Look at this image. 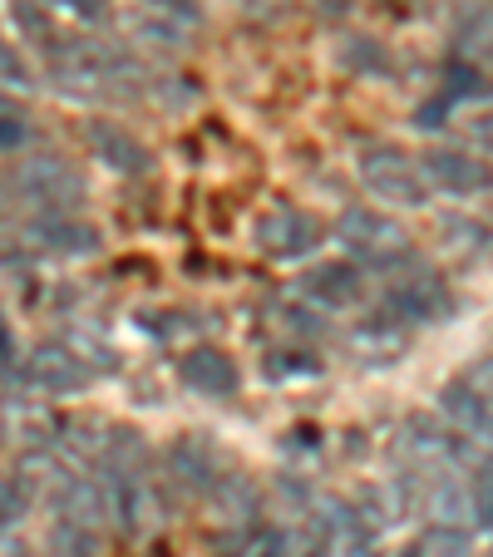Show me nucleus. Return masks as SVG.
<instances>
[{"mask_svg": "<svg viewBox=\"0 0 493 557\" xmlns=\"http://www.w3.org/2000/svg\"><path fill=\"white\" fill-rule=\"evenodd\" d=\"M15 375H21V385L30 389V395H40V400H64V395H79V389L95 385V366H89L70 341H45V346H35L30 356L21 360Z\"/></svg>", "mask_w": 493, "mask_h": 557, "instance_id": "3", "label": "nucleus"}, {"mask_svg": "<svg viewBox=\"0 0 493 557\" xmlns=\"http://www.w3.org/2000/svg\"><path fill=\"white\" fill-rule=\"evenodd\" d=\"M464 385H469L473 389V395H479V400L483 405H489V410H493V356H483V360H473V366L469 370H464Z\"/></svg>", "mask_w": 493, "mask_h": 557, "instance_id": "30", "label": "nucleus"}, {"mask_svg": "<svg viewBox=\"0 0 493 557\" xmlns=\"http://www.w3.org/2000/svg\"><path fill=\"white\" fill-rule=\"evenodd\" d=\"M360 183H366L375 198L399 202V208H424V198H430L420 158H409L405 148H390V144H375L360 153Z\"/></svg>", "mask_w": 493, "mask_h": 557, "instance_id": "5", "label": "nucleus"}, {"mask_svg": "<svg viewBox=\"0 0 493 557\" xmlns=\"http://www.w3.org/2000/svg\"><path fill=\"white\" fill-rule=\"evenodd\" d=\"M331 237L341 243V252H346L350 262L380 267V272H395V267H405L409 257H415L409 232L375 208H346L336 218V227H331Z\"/></svg>", "mask_w": 493, "mask_h": 557, "instance_id": "1", "label": "nucleus"}, {"mask_svg": "<svg viewBox=\"0 0 493 557\" xmlns=\"http://www.w3.org/2000/svg\"><path fill=\"white\" fill-rule=\"evenodd\" d=\"M242 557H292V533L286 528H267V533L247 537V553Z\"/></svg>", "mask_w": 493, "mask_h": 557, "instance_id": "28", "label": "nucleus"}, {"mask_svg": "<svg viewBox=\"0 0 493 557\" xmlns=\"http://www.w3.org/2000/svg\"><path fill=\"white\" fill-rule=\"evenodd\" d=\"M85 138H89V153H95L109 173H119V178H144V173H153V153H148L128 128L109 124V119H95V124L85 128Z\"/></svg>", "mask_w": 493, "mask_h": 557, "instance_id": "12", "label": "nucleus"}, {"mask_svg": "<svg viewBox=\"0 0 493 557\" xmlns=\"http://www.w3.org/2000/svg\"><path fill=\"white\" fill-rule=\"evenodd\" d=\"M454 45L469 64H493V0H459Z\"/></svg>", "mask_w": 493, "mask_h": 557, "instance_id": "17", "label": "nucleus"}, {"mask_svg": "<svg viewBox=\"0 0 493 557\" xmlns=\"http://www.w3.org/2000/svg\"><path fill=\"white\" fill-rule=\"evenodd\" d=\"M178 375H183V385H188L193 395H208V400H232L237 385H242L237 360H232L227 350H218V346H193L188 356L178 360Z\"/></svg>", "mask_w": 493, "mask_h": 557, "instance_id": "13", "label": "nucleus"}, {"mask_svg": "<svg viewBox=\"0 0 493 557\" xmlns=\"http://www.w3.org/2000/svg\"><path fill=\"white\" fill-rule=\"evenodd\" d=\"M346 64H356V70H380V64H385V54L375 50V40H366V35H360L356 45H346Z\"/></svg>", "mask_w": 493, "mask_h": 557, "instance_id": "32", "label": "nucleus"}, {"mask_svg": "<svg viewBox=\"0 0 493 557\" xmlns=\"http://www.w3.org/2000/svg\"><path fill=\"white\" fill-rule=\"evenodd\" d=\"M21 370V350H15V331L11 321L0 315V375H15Z\"/></svg>", "mask_w": 493, "mask_h": 557, "instance_id": "33", "label": "nucleus"}, {"mask_svg": "<svg viewBox=\"0 0 493 557\" xmlns=\"http://www.w3.org/2000/svg\"><path fill=\"white\" fill-rule=\"evenodd\" d=\"M440 410L459 434H489V424H493V410L464 385V380H449V385L440 389Z\"/></svg>", "mask_w": 493, "mask_h": 557, "instance_id": "18", "label": "nucleus"}, {"mask_svg": "<svg viewBox=\"0 0 493 557\" xmlns=\"http://www.w3.org/2000/svg\"><path fill=\"white\" fill-rule=\"evenodd\" d=\"M420 173H424V188L444 193V198H473V193L493 188L489 163L473 153H459V148H430V153H420Z\"/></svg>", "mask_w": 493, "mask_h": 557, "instance_id": "8", "label": "nucleus"}, {"mask_svg": "<svg viewBox=\"0 0 493 557\" xmlns=\"http://www.w3.org/2000/svg\"><path fill=\"white\" fill-rule=\"evenodd\" d=\"M50 553L54 557H95L99 553V533H95V528H79V523H64V518H54Z\"/></svg>", "mask_w": 493, "mask_h": 557, "instance_id": "23", "label": "nucleus"}, {"mask_svg": "<svg viewBox=\"0 0 493 557\" xmlns=\"http://www.w3.org/2000/svg\"><path fill=\"white\" fill-rule=\"evenodd\" d=\"M30 138V124H25V109L15 104L5 89H0V148H21Z\"/></svg>", "mask_w": 493, "mask_h": 557, "instance_id": "25", "label": "nucleus"}, {"mask_svg": "<svg viewBox=\"0 0 493 557\" xmlns=\"http://www.w3.org/2000/svg\"><path fill=\"white\" fill-rule=\"evenodd\" d=\"M50 508L64 523H79L99 533L104 523H114V484L99 469H64L50 484Z\"/></svg>", "mask_w": 493, "mask_h": 557, "instance_id": "4", "label": "nucleus"}, {"mask_svg": "<svg viewBox=\"0 0 493 557\" xmlns=\"http://www.w3.org/2000/svg\"><path fill=\"white\" fill-rule=\"evenodd\" d=\"M415 557H473V537L469 528H454V523H430L415 543Z\"/></svg>", "mask_w": 493, "mask_h": 557, "instance_id": "21", "label": "nucleus"}, {"mask_svg": "<svg viewBox=\"0 0 493 557\" xmlns=\"http://www.w3.org/2000/svg\"><path fill=\"white\" fill-rule=\"evenodd\" d=\"M444 114H449V104L434 99V104H424L420 114H415V128H444Z\"/></svg>", "mask_w": 493, "mask_h": 557, "instance_id": "35", "label": "nucleus"}, {"mask_svg": "<svg viewBox=\"0 0 493 557\" xmlns=\"http://www.w3.org/2000/svg\"><path fill=\"white\" fill-rule=\"evenodd\" d=\"M202 498L212 504L222 528H252L257 513H262V488H257L247 473H218Z\"/></svg>", "mask_w": 493, "mask_h": 557, "instance_id": "15", "label": "nucleus"}, {"mask_svg": "<svg viewBox=\"0 0 493 557\" xmlns=\"http://www.w3.org/2000/svg\"><path fill=\"white\" fill-rule=\"evenodd\" d=\"M301 296L316 311H346L366 296V272H360V262H316L301 276Z\"/></svg>", "mask_w": 493, "mask_h": 557, "instance_id": "11", "label": "nucleus"}, {"mask_svg": "<svg viewBox=\"0 0 493 557\" xmlns=\"http://www.w3.org/2000/svg\"><path fill=\"white\" fill-rule=\"evenodd\" d=\"M0 237H11V202H5V193H0Z\"/></svg>", "mask_w": 493, "mask_h": 557, "instance_id": "36", "label": "nucleus"}, {"mask_svg": "<svg viewBox=\"0 0 493 557\" xmlns=\"http://www.w3.org/2000/svg\"><path fill=\"white\" fill-rule=\"evenodd\" d=\"M440 247L454 257H479L483 247H489V227H479V222L469 218H440Z\"/></svg>", "mask_w": 493, "mask_h": 557, "instance_id": "22", "label": "nucleus"}, {"mask_svg": "<svg viewBox=\"0 0 493 557\" xmlns=\"http://www.w3.org/2000/svg\"><path fill=\"white\" fill-rule=\"evenodd\" d=\"M188 35H193V25L188 21H173V15H138L134 21V40L144 45V50H153V54H183L188 50Z\"/></svg>", "mask_w": 493, "mask_h": 557, "instance_id": "19", "label": "nucleus"}, {"mask_svg": "<svg viewBox=\"0 0 493 557\" xmlns=\"http://www.w3.org/2000/svg\"><path fill=\"white\" fill-rule=\"evenodd\" d=\"M30 243L40 252H60V257H95L99 252V232L79 218H35L30 227Z\"/></svg>", "mask_w": 493, "mask_h": 557, "instance_id": "16", "label": "nucleus"}, {"mask_svg": "<svg viewBox=\"0 0 493 557\" xmlns=\"http://www.w3.org/2000/svg\"><path fill=\"white\" fill-rule=\"evenodd\" d=\"M60 15L70 21H85V25H104L109 21V0H50Z\"/></svg>", "mask_w": 493, "mask_h": 557, "instance_id": "29", "label": "nucleus"}, {"mask_svg": "<svg viewBox=\"0 0 493 557\" xmlns=\"http://www.w3.org/2000/svg\"><path fill=\"white\" fill-rule=\"evenodd\" d=\"M25 513H30V484L21 473H0V533L21 528Z\"/></svg>", "mask_w": 493, "mask_h": 557, "instance_id": "24", "label": "nucleus"}, {"mask_svg": "<svg viewBox=\"0 0 493 557\" xmlns=\"http://www.w3.org/2000/svg\"><path fill=\"white\" fill-rule=\"evenodd\" d=\"M385 311L399 315V321H415V326H430V321H449L454 315V296L434 272L405 262L385 282Z\"/></svg>", "mask_w": 493, "mask_h": 557, "instance_id": "6", "label": "nucleus"}, {"mask_svg": "<svg viewBox=\"0 0 493 557\" xmlns=\"http://www.w3.org/2000/svg\"><path fill=\"white\" fill-rule=\"evenodd\" d=\"M440 99H444V104H489V99H493V85L483 79L479 70H473L469 60H454L449 70H444Z\"/></svg>", "mask_w": 493, "mask_h": 557, "instance_id": "20", "label": "nucleus"}, {"mask_svg": "<svg viewBox=\"0 0 493 557\" xmlns=\"http://www.w3.org/2000/svg\"><path fill=\"white\" fill-rule=\"evenodd\" d=\"M0 89H15V95H30V89H35L30 64H25L5 40H0Z\"/></svg>", "mask_w": 493, "mask_h": 557, "instance_id": "26", "label": "nucleus"}, {"mask_svg": "<svg viewBox=\"0 0 493 557\" xmlns=\"http://www.w3.org/2000/svg\"><path fill=\"white\" fill-rule=\"evenodd\" d=\"M469 144L479 148V153H489V158H493V109H489V114H473V124H469Z\"/></svg>", "mask_w": 493, "mask_h": 557, "instance_id": "34", "label": "nucleus"}, {"mask_svg": "<svg viewBox=\"0 0 493 557\" xmlns=\"http://www.w3.org/2000/svg\"><path fill=\"white\" fill-rule=\"evenodd\" d=\"M489 440H493V424H489Z\"/></svg>", "mask_w": 493, "mask_h": 557, "instance_id": "37", "label": "nucleus"}, {"mask_svg": "<svg viewBox=\"0 0 493 557\" xmlns=\"http://www.w3.org/2000/svg\"><path fill=\"white\" fill-rule=\"evenodd\" d=\"M218 473H222L218 454H212V444H202L198 434H183V440H173L169 449H163V479H169L173 488H183V494H208Z\"/></svg>", "mask_w": 493, "mask_h": 557, "instance_id": "14", "label": "nucleus"}, {"mask_svg": "<svg viewBox=\"0 0 493 557\" xmlns=\"http://www.w3.org/2000/svg\"><path fill=\"white\" fill-rule=\"evenodd\" d=\"M15 198H25L40 218H74L85 202V178L64 153L40 148V153L21 158L15 169Z\"/></svg>", "mask_w": 493, "mask_h": 557, "instance_id": "2", "label": "nucleus"}, {"mask_svg": "<svg viewBox=\"0 0 493 557\" xmlns=\"http://www.w3.org/2000/svg\"><path fill=\"white\" fill-rule=\"evenodd\" d=\"M144 11H153V15H173V21H198V5L193 0H138Z\"/></svg>", "mask_w": 493, "mask_h": 557, "instance_id": "31", "label": "nucleus"}, {"mask_svg": "<svg viewBox=\"0 0 493 557\" xmlns=\"http://www.w3.org/2000/svg\"><path fill=\"white\" fill-rule=\"evenodd\" d=\"M469 488H473V523L493 528V463L469 473Z\"/></svg>", "mask_w": 493, "mask_h": 557, "instance_id": "27", "label": "nucleus"}, {"mask_svg": "<svg viewBox=\"0 0 493 557\" xmlns=\"http://www.w3.org/2000/svg\"><path fill=\"white\" fill-rule=\"evenodd\" d=\"M109 484H114V523L124 533H158L163 528L169 498H163V484H158L153 473L138 469V473H124V479H109Z\"/></svg>", "mask_w": 493, "mask_h": 557, "instance_id": "7", "label": "nucleus"}, {"mask_svg": "<svg viewBox=\"0 0 493 557\" xmlns=\"http://www.w3.org/2000/svg\"><path fill=\"white\" fill-rule=\"evenodd\" d=\"M325 243V227L301 208H272L257 222V247L276 262H292V257H311Z\"/></svg>", "mask_w": 493, "mask_h": 557, "instance_id": "9", "label": "nucleus"}, {"mask_svg": "<svg viewBox=\"0 0 493 557\" xmlns=\"http://www.w3.org/2000/svg\"><path fill=\"white\" fill-rule=\"evenodd\" d=\"M60 420L50 414V405H40V395H11L0 400V444L30 454V449H45L54 440Z\"/></svg>", "mask_w": 493, "mask_h": 557, "instance_id": "10", "label": "nucleus"}]
</instances>
